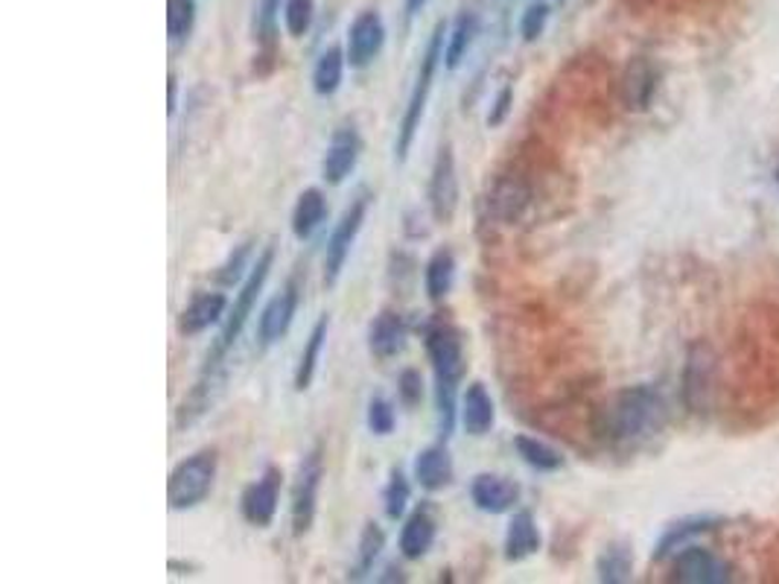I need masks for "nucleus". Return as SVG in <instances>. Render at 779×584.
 Instances as JSON below:
<instances>
[{"instance_id": "obj_14", "label": "nucleus", "mask_w": 779, "mask_h": 584, "mask_svg": "<svg viewBox=\"0 0 779 584\" xmlns=\"http://www.w3.org/2000/svg\"><path fill=\"white\" fill-rule=\"evenodd\" d=\"M660 85V74L654 68V62L646 56L628 62V68L622 74V102L628 111H648Z\"/></svg>"}, {"instance_id": "obj_39", "label": "nucleus", "mask_w": 779, "mask_h": 584, "mask_svg": "<svg viewBox=\"0 0 779 584\" xmlns=\"http://www.w3.org/2000/svg\"><path fill=\"white\" fill-rule=\"evenodd\" d=\"M512 106H514V88L512 85H505L503 91L496 93L491 111H487V126L491 129L503 126L505 120H508V114H512Z\"/></svg>"}, {"instance_id": "obj_11", "label": "nucleus", "mask_w": 779, "mask_h": 584, "mask_svg": "<svg viewBox=\"0 0 779 584\" xmlns=\"http://www.w3.org/2000/svg\"><path fill=\"white\" fill-rule=\"evenodd\" d=\"M386 44V24L377 9H365L353 18L351 30H348V62L351 68H369L371 62L377 59L380 51Z\"/></svg>"}, {"instance_id": "obj_28", "label": "nucleus", "mask_w": 779, "mask_h": 584, "mask_svg": "<svg viewBox=\"0 0 779 584\" xmlns=\"http://www.w3.org/2000/svg\"><path fill=\"white\" fill-rule=\"evenodd\" d=\"M595 573L599 582L604 584H625L634 576V555L625 543H611L607 550L595 561Z\"/></svg>"}, {"instance_id": "obj_24", "label": "nucleus", "mask_w": 779, "mask_h": 584, "mask_svg": "<svg viewBox=\"0 0 779 584\" xmlns=\"http://www.w3.org/2000/svg\"><path fill=\"white\" fill-rule=\"evenodd\" d=\"M476 35H479V15L476 12H470V9H464V12L456 18L453 33H450V38H447V51H445L447 70L461 68V62L468 59V53L470 47H473V42H476Z\"/></svg>"}, {"instance_id": "obj_40", "label": "nucleus", "mask_w": 779, "mask_h": 584, "mask_svg": "<svg viewBox=\"0 0 779 584\" xmlns=\"http://www.w3.org/2000/svg\"><path fill=\"white\" fill-rule=\"evenodd\" d=\"M249 254H252V243H243V246L237 249V254H231V261L222 266V272H219V280H222V284H234V280H240L245 261H249Z\"/></svg>"}, {"instance_id": "obj_10", "label": "nucleus", "mask_w": 779, "mask_h": 584, "mask_svg": "<svg viewBox=\"0 0 779 584\" xmlns=\"http://www.w3.org/2000/svg\"><path fill=\"white\" fill-rule=\"evenodd\" d=\"M671 570H674V582L683 584H724L733 579L727 561H721L715 552L695 547V543L674 552Z\"/></svg>"}, {"instance_id": "obj_36", "label": "nucleus", "mask_w": 779, "mask_h": 584, "mask_svg": "<svg viewBox=\"0 0 779 584\" xmlns=\"http://www.w3.org/2000/svg\"><path fill=\"white\" fill-rule=\"evenodd\" d=\"M394 423H397V416H394V404L383 395L371 398L369 404V430L374 436H388L394 432Z\"/></svg>"}, {"instance_id": "obj_27", "label": "nucleus", "mask_w": 779, "mask_h": 584, "mask_svg": "<svg viewBox=\"0 0 779 584\" xmlns=\"http://www.w3.org/2000/svg\"><path fill=\"white\" fill-rule=\"evenodd\" d=\"M344 62H348V53L342 47H327L316 62V68H312V91L319 97H333L339 91V85H342Z\"/></svg>"}, {"instance_id": "obj_3", "label": "nucleus", "mask_w": 779, "mask_h": 584, "mask_svg": "<svg viewBox=\"0 0 779 584\" xmlns=\"http://www.w3.org/2000/svg\"><path fill=\"white\" fill-rule=\"evenodd\" d=\"M445 35H447V26L438 24L436 30H432L427 53L420 56L418 77H415V85H412L409 102H406L401 129H397V144H394V158H397L401 164L409 158V150L412 144H415V135H418L420 120H424V111H427L429 91H432V82H436V70L438 65H441V59H445V51H447Z\"/></svg>"}, {"instance_id": "obj_31", "label": "nucleus", "mask_w": 779, "mask_h": 584, "mask_svg": "<svg viewBox=\"0 0 779 584\" xmlns=\"http://www.w3.org/2000/svg\"><path fill=\"white\" fill-rule=\"evenodd\" d=\"M383 547H386V535H383V529H380L377 524H365L360 538V559H356L353 576H369L371 570H374V561H377L380 552H383Z\"/></svg>"}, {"instance_id": "obj_26", "label": "nucleus", "mask_w": 779, "mask_h": 584, "mask_svg": "<svg viewBox=\"0 0 779 584\" xmlns=\"http://www.w3.org/2000/svg\"><path fill=\"white\" fill-rule=\"evenodd\" d=\"M456 280V257L450 249H438L432 252V257L427 261V269H424V287H427V296L432 301H441V298L450 296Z\"/></svg>"}, {"instance_id": "obj_42", "label": "nucleus", "mask_w": 779, "mask_h": 584, "mask_svg": "<svg viewBox=\"0 0 779 584\" xmlns=\"http://www.w3.org/2000/svg\"><path fill=\"white\" fill-rule=\"evenodd\" d=\"M427 3L429 0H406V9H409V15H415V12H420Z\"/></svg>"}, {"instance_id": "obj_5", "label": "nucleus", "mask_w": 779, "mask_h": 584, "mask_svg": "<svg viewBox=\"0 0 779 584\" xmlns=\"http://www.w3.org/2000/svg\"><path fill=\"white\" fill-rule=\"evenodd\" d=\"M683 404L692 416H710L718 392V356L706 342H692L683 363Z\"/></svg>"}, {"instance_id": "obj_21", "label": "nucleus", "mask_w": 779, "mask_h": 584, "mask_svg": "<svg viewBox=\"0 0 779 584\" xmlns=\"http://www.w3.org/2000/svg\"><path fill=\"white\" fill-rule=\"evenodd\" d=\"M540 550V529L535 524L531 511H514V517L508 520V532H505V559L508 561H523L528 555H535Z\"/></svg>"}, {"instance_id": "obj_12", "label": "nucleus", "mask_w": 779, "mask_h": 584, "mask_svg": "<svg viewBox=\"0 0 779 584\" xmlns=\"http://www.w3.org/2000/svg\"><path fill=\"white\" fill-rule=\"evenodd\" d=\"M362 155V137L353 123H344L333 132L330 144H327L325 162H321V178L327 185H342L344 178L351 176L356 162Z\"/></svg>"}, {"instance_id": "obj_20", "label": "nucleus", "mask_w": 779, "mask_h": 584, "mask_svg": "<svg viewBox=\"0 0 779 584\" xmlns=\"http://www.w3.org/2000/svg\"><path fill=\"white\" fill-rule=\"evenodd\" d=\"M436 535H438L436 517L429 515V508H418V511H415V515H412L409 520L403 524V532H401L403 559H409V561L424 559V555L432 550Z\"/></svg>"}, {"instance_id": "obj_16", "label": "nucleus", "mask_w": 779, "mask_h": 584, "mask_svg": "<svg viewBox=\"0 0 779 584\" xmlns=\"http://www.w3.org/2000/svg\"><path fill=\"white\" fill-rule=\"evenodd\" d=\"M228 310H231V305H228L226 293H199L178 316V333L196 337V333L208 331V328L226 319Z\"/></svg>"}, {"instance_id": "obj_17", "label": "nucleus", "mask_w": 779, "mask_h": 584, "mask_svg": "<svg viewBox=\"0 0 779 584\" xmlns=\"http://www.w3.org/2000/svg\"><path fill=\"white\" fill-rule=\"evenodd\" d=\"M453 456H450V450L445 444H432V448L420 450L418 456H415V483L424 492H445L447 485L453 483Z\"/></svg>"}, {"instance_id": "obj_33", "label": "nucleus", "mask_w": 779, "mask_h": 584, "mask_svg": "<svg viewBox=\"0 0 779 584\" xmlns=\"http://www.w3.org/2000/svg\"><path fill=\"white\" fill-rule=\"evenodd\" d=\"M409 497H412L409 480L403 476V471H392L386 492H383V506H386L388 520H401L406 506H409Z\"/></svg>"}, {"instance_id": "obj_8", "label": "nucleus", "mask_w": 779, "mask_h": 584, "mask_svg": "<svg viewBox=\"0 0 779 584\" xmlns=\"http://www.w3.org/2000/svg\"><path fill=\"white\" fill-rule=\"evenodd\" d=\"M459 208V176H456L453 146L445 144L438 150L432 176H429V211L436 222H453Z\"/></svg>"}, {"instance_id": "obj_32", "label": "nucleus", "mask_w": 779, "mask_h": 584, "mask_svg": "<svg viewBox=\"0 0 779 584\" xmlns=\"http://www.w3.org/2000/svg\"><path fill=\"white\" fill-rule=\"evenodd\" d=\"M196 21L194 0H167V33L173 42H182L190 35Z\"/></svg>"}, {"instance_id": "obj_1", "label": "nucleus", "mask_w": 779, "mask_h": 584, "mask_svg": "<svg viewBox=\"0 0 779 584\" xmlns=\"http://www.w3.org/2000/svg\"><path fill=\"white\" fill-rule=\"evenodd\" d=\"M669 407L654 386H628L616 392L602 409L604 439L622 448H634L654 439L666 427Z\"/></svg>"}, {"instance_id": "obj_25", "label": "nucleus", "mask_w": 779, "mask_h": 584, "mask_svg": "<svg viewBox=\"0 0 779 584\" xmlns=\"http://www.w3.org/2000/svg\"><path fill=\"white\" fill-rule=\"evenodd\" d=\"M487 202H491V208H494L496 220L514 222L519 220V213L526 211L528 187L523 185V181H517V178H500Z\"/></svg>"}, {"instance_id": "obj_2", "label": "nucleus", "mask_w": 779, "mask_h": 584, "mask_svg": "<svg viewBox=\"0 0 779 584\" xmlns=\"http://www.w3.org/2000/svg\"><path fill=\"white\" fill-rule=\"evenodd\" d=\"M424 339H427V354L436 374L438 421H441V436L447 439L456 421V389L464 377V348H461V333L447 322L429 324Z\"/></svg>"}, {"instance_id": "obj_4", "label": "nucleus", "mask_w": 779, "mask_h": 584, "mask_svg": "<svg viewBox=\"0 0 779 584\" xmlns=\"http://www.w3.org/2000/svg\"><path fill=\"white\" fill-rule=\"evenodd\" d=\"M217 450H199L173 467L167 480V503L173 511H187L208 500L217 483Z\"/></svg>"}, {"instance_id": "obj_29", "label": "nucleus", "mask_w": 779, "mask_h": 584, "mask_svg": "<svg viewBox=\"0 0 779 584\" xmlns=\"http://www.w3.org/2000/svg\"><path fill=\"white\" fill-rule=\"evenodd\" d=\"M715 524H718L715 517H692V520L674 524L669 529V532L662 535V541L657 543V550H654V559H666V555H671V552L683 550V547H689V541H692L695 535L710 532V529H713Z\"/></svg>"}, {"instance_id": "obj_43", "label": "nucleus", "mask_w": 779, "mask_h": 584, "mask_svg": "<svg viewBox=\"0 0 779 584\" xmlns=\"http://www.w3.org/2000/svg\"><path fill=\"white\" fill-rule=\"evenodd\" d=\"M773 176H777V185H779V167H777V173H773Z\"/></svg>"}, {"instance_id": "obj_9", "label": "nucleus", "mask_w": 779, "mask_h": 584, "mask_svg": "<svg viewBox=\"0 0 779 584\" xmlns=\"http://www.w3.org/2000/svg\"><path fill=\"white\" fill-rule=\"evenodd\" d=\"M298 305H301V284H298V278H289L284 284V289H281V293L263 307V313H260V322H257L260 345L272 348L275 342H281V339L289 333L295 316H298Z\"/></svg>"}, {"instance_id": "obj_15", "label": "nucleus", "mask_w": 779, "mask_h": 584, "mask_svg": "<svg viewBox=\"0 0 779 584\" xmlns=\"http://www.w3.org/2000/svg\"><path fill=\"white\" fill-rule=\"evenodd\" d=\"M470 500L485 515H505L519 500V485L496 474H479L470 485Z\"/></svg>"}, {"instance_id": "obj_19", "label": "nucleus", "mask_w": 779, "mask_h": 584, "mask_svg": "<svg viewBox=\"0 0 779 584\" xmlns=\"http://www.w3.org/2000/svg\"><path fill=\"white\" fill-rule=\"evenodd\" d=\"M369 348L377 360H392L406 348V322L401 313L383 310L369 328Z\"/></svg>"}, {"instance_id": "obj_18", "label": "nucleus", "mask_w": 779, "mask_h": 584, "mask_svg": "<svg viewBox=\"0 0 779 584\" xmlns=\"http://www.w3.org/2000/svg\"><path fill=\"white\" fill-rule=\"evenodd\" d=\"M496 421L494 400L487 395V389L482 383H470L464 395H461V427L473 439H482L491 432Z\"/></svg>"}, {"instance_id": "obj_41", "label": "nucleus", "mask_w": 779, "mask_h": 584, "mask_svg": "<svg viewBox=\"0 0 779 584\" xmlns=\"http://www.w3.org/2000/svg\"><path fill=\"white\" fill-rule=\"evenodd\" d=\"M176 97H178V79H176V74H169V79H167V111H169V118L176 114Z\"/></svg>"}, {"instance_id": "obj_6", "label": "nucleus", "mask_w": 779, "mask_h": 584, "mask_svg": "<svg viewBox=\"0 0 779 584\" xmlns=\"http://www.w3.org/2000/svg\"><path fill=\"white\" fill-rule=\"evenodd\" d=\"M369 205H371V196L362 190V194L344 208L342 220L336 222L333 234H330L325 249V287H333L336 280H339V275H342L344 263H348V257H351L353 243H356V238H360L362 222H365V213H369Z\"/></svg>"}, {"instance_id": "obj_37", "label": "nucleus", "mask_w": 779, "mask_h": 584, "mask_svg": "<svg viewBox=\"0 0 779 584\" xmlns=\"http://www.w3.org/2000/svg\"><path fill=\"white\" fill-rule=\"evenodd\" d=\"M397 395L406 407H418L424 400V377H420L418 368H403L401 377H397Z\"/></svg>"}, {"instance_id": "obj_35", "label": "nucleus", "mask_w": 779, "mask_h": 584, "mask_svg": "<svg viewBox=\"0 0 779 584\" xmlns=\"http://www.w3.org/2000/svg\"><path fill=\"white\" fill-rule=\"evenodd\" d=\"M312 15H316V3H312V0H286L284 21L289 35H295V38L310 33Z\"/></svg>"}, {"instance_id": "obj_13", "label": "nucleus", "mask_w": 779, "mask_h": 584, "mask_svg": "<svg viewBox=\"0 0 779 584\" xmlns=\"http://www.w3.org/2000/svg\"><path fill=\"white\" fill-rule=\"evenodd\" d=\"M281 480H284V476H281L277 467H266L257 483H252L243 492V503H240L243 517L252 526H257V529H266V526H272V520H275L277 497H281Z\"/></svg>"}, {"instance_id": "obj_23", "label": "nucleus", "mask_w": 779, "mask_h": 584, "mask_svg": "<svg viewBox=\"0 0 779 584\" xmlns=\"http://www.w3.org/2000/svg\"><path fill=\"white\" fill-rule=\"evenodd\" d=\"M327 331H330V319L321 316L319 322L312 324L310 339L301 351V360H298V368H295V392H307L312 386V377H316V368H319L321 351H325L327 342Z\"/></svg>"}, {"instance_id": "obj_7", "label": "nucleus", "mask_w": 779, "mask_h": 584, "mask_svg": "<svg viewBox=\"0 0 779 584\" xmlns=\"http://www.w3.org/2000/svg\"><path fill=\"white\" fill-rule=\"evenodd\" d=\"M321 476H325V459H321V448H312L304 456L298 476H295L293 488V532L307 535L312 520H316V508H319V488Z\"/></svg>"}, {"instance_id": "obj_38", "label": "nucleus", "mask_w": 779, "mask_h": 584, "mask_svg": "<svg viewBox=\"0 0 779 584\" xmlns=\"http://www.w3.org/2000/svg\"><path fill=\"white\" fill-rule=\"evenodd\" d=\"M546 21H549V7L546 3H531V7L523 12V24H519V33L526 42H537L546 30Z\"/></svg>"}, {"instance_id": "obj_30", "label": "nucleus", "mask_w": 779, "mask_h": 584, "mask_svg": "<svg viewBox=\"0 0 779 584\" xmlns=\"http://www.w3.org/2000/svg\"><path fill=\"white\" fill-rule=\"evenodd\" d=\"M514 448H517L519 459L528 467H535V471L552 474V471H561L563 467V456L555 448H549L546 441L531 439V436H514Z\"/></svg>"}, {"instance_id": "obj_34", "label": "nucleus", "mask_w": 779, "mask_h": 584, "mask_svg": "<svg viewBox=\"0 0 779 584\" xmlns=\"http://www.w3.org/2000/svg\"><path fill=\"white\" fill-rule=\"evenodd\" d=\"M277 12H281V0H257V7H254V35L266 47H275Z\"/></svg>"}, {"instance_id": "obj_22", "label": "nucleus", "mask_w": 779, "mask_h": 584, "mask_svg": "<svg viewBox=\"0 0 779 584\" xmlns=\"http://www.w3.org/2000/svg\"><path fill=\"white\" fill-rule=\"evenodd\" d=\"M327 220V199L319 187H307L293 211V234L298 240H310Z\"/></svg>"}]
</instances>
